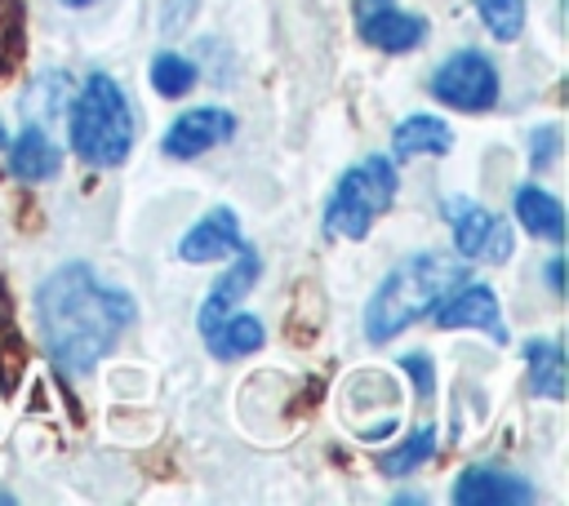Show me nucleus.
I'll return each instance as SVG.
<instances>
[{
  "instance_id": "nucleus-12",
  "label": "nucleus",
  "mask_w": 569,
  "mask_h": 506,
  "mask_svg": "<svg viewBox=\"0 0 569 506\" xmlns=\"http://www.w3.org/2000/svg\"><path fill=\"white\" fill-rule=\"evenodd\" d=\"M258 266H262L258 253H253L249 244H240V249H236V266L213 284V293H209L204 306H200V333H204L209 324H218V320H222V315H227V311L258 284Z\"/></svg>"
},
{
  "instance_id": "nucleus-4",
  "label": "nucleus",
  "mask_w": 569,
  "mask_h": 506,
  "mask_svg": "<svg viewBox=\"0 0 569 506\" xmlns=\"http://www.w3.org/2000/svg\"><path fill=\"white\" fill-rule=\"evenodd\" d=\"M396 200V164L387 155H369L356 169H347L325 204V231L338 240L369 235L373 217L387 213Z\"/></svg>"
},
{
  "instance_id": "nucleus-25",
  "label": "nucleus",
  "mask_w": 569,
  "mask_h": 506,
  "mask_svg": "<svg viewBox=\"0 0 569 506\" xmlns=\"http://www.w3.org/2000/svg\"><path fill=\"white\" fill-rule=\"evenodd\" d=\"M62 4H71V9H80V4H93V0H62Z\"/></svg>"
},
{
  "instance_id": "nucleus-1",
  "label": "nucleus",
  "mask_w": 569,
  "mask_h": 506,
  "mask_svg": "<svg viewBox=\"0 0 569 506\" xmlns=\"http://www.w3.org/2000/svg\"><path fill=\"white\" fill-rule=\"evenodd\" d=\"M133 297L93 275V266L71 262L40 280L36 289V324L44 351L62 373H89L107 346L133 324Z\"/></svg>"
},
{
  "instance_id": "nucleus-20",
  "label": "nucleus",
  "mask_w": 569,
  "mask_h": 506,
  "mask_svg": "<svg viewBox=\"0 0 569 506\" xmlns=\"http://www.w3.org/2000/svg\"><path fill=\"white\" fill-rule=\"evenodd\" d=\"M476 13L489 27V36L502 44L525 31V0H476Z\"/></svg>"
},
{
  "instance_id": "nucleus-17",
  "label": "nucleus",
  "mask_w": 569,
  "mask_h": 506,
  "mask_svg": "<svg viewBox=\"0 0 569 506\" xmlns=\"http://www.w3.org/2000/svg\"><path fill=\"white\" fill-rule=\"evenodd\" d=\"M204 342H209V351H213L218 360H240V355H249V351L262 346V320H253V315H231V311H227L218 324L204 328Z\"/></svg>"
},
{
  "instance_id": "nucleus-10",
  "label": "nucleus",
  "mask_w": 569,
  "mask_h": 506,
  "mask_svg": "<svg viewBox=\"0 0 569 506\" xmlns=\"http://www.w3.org/2000/svg\"><path fill=\"white\" fill-rule=\"evenodd\" d=\"M449 497L458 506H525V502H533V484H525L520 475L493 470V466H471L453 479Z\"/></svg>"
},
{
  "instance_id": "nucleus-11",
  "label": "nucleus",
  "mask_w": 569,
  "mask_h": 506,
  "mask_svg": "<svg viewBox=\"0 0 569 506\" xmlns=\"http://www.w3.org/2000/svg\"><path fill=\"white\" fill-rule=\"evenodd\" d=\"M240 244H244V235H240L236 213H231L227 204H218V209H209V213L178 240V257H182V262H218V257L236 253Z\"/></svg>"
},
{
  "instance_id": "nucleus-8",
  "label": "nucleus",
  "mask_w": 569,
  "mask_h": 506,
  "mask_svg": "<svg viewBox=\"0 0 569 506\" xmlns=\"http://www.w3.org/2000/svg\"><path fill=\"white\" fill-rule=\"evenodd\" d=\"M436 324L440 328H485L498 346L511 342V333L502 324V311H498V297L485 284H458L453 293H445L436 302Z\"/></svg>"
},
{
  "instance_id": "nucleus-26",
  "label": "nucleus",
  "mask_w": 569,
  "mask_h": 506,
  "mask_svg": "<svg viewBox=\"0 0 569 506\" xmlns=\"http://www.w3.org/2000/svg\"><path fill=\"white\" fill-rule=\"evenodd\" d=\"M0 502H4V506H9V502H13V493H0Z\"/></svg>"
},
{
  "instance_id": "nucleus-14",
  "label": "nucleus",
  "mask_w": 569,
  "mask_h": 506,
  "mask_svg": "<svg viewBox=\"0 0 569 506\" xmlns=\"http://www.w3.org/2000/svg\"><path fill=\"white\" fill-rule=\"evenodd\" d=\"M453 146V133L440 115H405L396 124V160L413 155H445Z\"/></svg>"
},
{
  "instance_id": "nucleus-13",
  "label": "nucleus",
  "mask_w": 569,
  "mask_h": 506,
  "mask_svg": "<svg viewBox=\"0 0 569 506\" xmlns=\"http://www.w3.org/2000/svg\"><path fill=\"white\" fill-rule=\"evenodd\" d=\"M58 164H62V151L49 142V133L40 124L22 129L18 142L9 146V173L22 178V182H44V178L58 173Z\"/></svg>"
},
{
  "instance_id": "nucleus-5",
  "label": "nucleus",
  "mask_w": 569,
  "mask_h": 506,
  "mask_svg": "<svg viewBox=\"0 0 569 506\" xmlns=\"http://www.w3.org/2000/svg\"><path fill=\"white\" fill-rule=\"evenodd\" d=\"M431 98L453 111H485L498 102V71L485 53L462 49L431 75Z\"/></svg>"
},
{
  "instance_id": "nucleus-16",
  "label": "nucleus",
  "mask_w": 569,
  "mask_h": 506,
  "mask_svg": "<svg viewBox=\"0 0 569 506\" xmlns=\"http://www.w3.org/2000/svg\"><path fill=\"white\" fill-rule=\"evenodd\" d=\"M525 360H529V391L547 395V399H565V351L556 337H533L525 342Z\"/></svg>"
},
{
  "instance_id": "nucleus-7",
  "label": "nucleus",
  "mask_w": 569,
  "mask_h": 506,
  "mask_svg": "<svg viewBox=\"0 0 569 506\" xmlns=\"http://www.w3.org/2000/svg\"><path fill=\"white\" fill-rule=\"evenodd\" d=\"M356 27L365 44L382 53H409L427 40V22L418 13L396 9V0H356Z\"/></svg>"
},
{
  "instance_id": "nucleus-19",
  "label": "nucleus",
  "mask_w": 569,
  "mask_h": 506,
  "mask_svg": "<svg viewBox=\"0 0 569 506\" xmlns=\"http://www.w3.org/2000/svg\"><path fill=\"white\" fill-rule=\"evenodd\" d=\"M196 84V62L182 53H156L151 58V89L160 98H182Z\"/></svg>"
},
{
  "instance_id": "nucleus-6",
  "label": "nucleus",
  "mask_w": 569,
  "mask_h": 506,
  "mask_svg": "<svg viewBox=\"0 0 569 506\" xmlns=\"http://www.w3.org/2000/svg\"><path fill=\"white\" fill-rule=\"evenodd\" d=\"M445 217L453 226V244L462 257H485V262H507L511 257V226L502 217H493L489 209H480L467 195L445 200Z\"/></svg>"
},
{
  "instance_id": "nucleus-24",
  "label": "nucleus",
  "mask_w": 569,
  "mask_h": 506,
  "mask_svg": "<svg viewBox=\"0 0 569 506\" xmlns=\"http://www.w3.org/2000/svg\"><path fill=\"white\" fill-rule=\"evenodd\" d=\"M560 271H565V262H560V257H551V262H547V284H551L556 293H560V284H565V280H560Z\"/></svg>"
},
{
  "instance_id": "nucleus-15",
  "label": "nucleus",
  "mask_w": 569,
  "mask_h": 506,
  "mask_svg": "<svg viewBox=\"0 0 569 506\" xmlns=\"http://www.w3.org/2000/svg\"><path fill=\"white\" fill-rule=\"evenodd\" d=\"M516 217H520V226H525L529 235H538V240H565V209H560V200H556L551 191H542V186H520V191H516Z\"/></svg>"
},
{
  "instance_id": "nucleus-18",
  "label": "nucleus",
  "mask_w": 569,
  "mask_h": 506,
  "mask_svg": "<svg viewBox=\"0 0 569 506\" xmlns=\"http://www.w3.org/2000/svg\"><path fill=\"white\" fill-rule=\"evenodd\" d=\"M431 453H436V431H431V426H418L405 444H396L391 453L378 457V470L391 475V479H400V475H413Z\"/></svg>"
},
{
  "instance_id": "nucleus-3",
  "label": "nucleus",
  "mask_w": 569,
  "mask_h": 506,
  "mask_svg": "<svg viewBox=\"0 0 569 506\" xmlns=\"http://www.w3.org/2000/svg\"><path fill=\"white\" fill-rule=\"evenodd\" d=\"M133 146V111L107 71H93L71 102V151L93 169L124 164Z\"/></svg>"
},
{
  "instance_id": "nucleus-9",
  "label": "nucleus",
  "mask_w": 569,
  "mask_h": 506,
  "mask_svg": "<svg viewBox=\"0 0 569 506\" xmlns=\"http://www.w3.org/2000/svg\"><path fill=\"white\" fill-rule=\"evenodd\" d=\"M231 133H236V115H231V111H222V107H196V111L178 115V120L164 129L160 146H164V155H173V160H196V155H204L209 146L227 142Z\"/></svg>"
},
{
  "instance_id": "nucleus-21",
  "label": "nucleus",
  "mask_w": 569,
  "mask_h": 506,
  "mask_svg": "<svg viewBox=\"0 0 569 506\" xmlns=\"http://www.w3.org/2000/svg\"><path fill=\"white\" fill-rule=\"evenodd\" d=\"M9 13H13V18L0 22V75H9V71L18 67V58H22V4L13 0Z\"/></svg>"
},
{
  "instance_id": "nucleus-22",
  "label": "nucleus",
  "mask_w": 569,
  "mask_h": 506,
  "mask_svg": "<svg viewBox=\"0 0 569 506\" xmlns=\"http://www.w3.org/2000/svg\"><path fill=\"white\" fill-rule=\"evenodd\" d=\"M556 146H560V129H556V124L533 129V133H529V160H533V169H547V164L556 160Z\"/></svg>"
},
{
  "instance_id": "nucleus-23",
  "label": "nucleus",
  "mask_w": 569,
  "mask_h": 506,
  "mask_svg": "<svg viewBox=\"0 0 569 506\" xmlns=\"http://www.w3.org/2000/svg\"><path fill=\"white\" fill-rule=\"evenodd\" d=\"M405 373H413V386H418V395L422 399H431V360L427 355H405Z\"/></svg>"
},
{
  "instance_id": "nucleus-27",
  "label": "nucleus",
  "mask_w": 569,
  "mask_h": 506,
  "mask_svg": "<svg viewBox=\"0 0 569 506\" xmlns=\"http://www.w3.org/2000/svg\"><path fill=\"white\" fill-rule=\"evenodd\" d=\"M0 146H4V129H0Z\"/></svg>"
},
{
  "instance_id": "nucleus-2",
  "label": "nucleus",
  "mask_w": 569,
  "mask_h": 506,
  "mask_svg": "<svg viewBox=\"0 0 569 506\" xmlns=\"http://www.w3.org/2000/svg\"><path fill=\"white\" fill-rule=\"evenodd\" d=\"M462 262L449 253H413L405 257L369 297L365 306V333L369 342H391L396 333H405L418 315L436 311V302L445 293H453L462 284Z\"/></svg>"
}]
</instances>
